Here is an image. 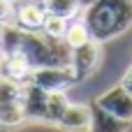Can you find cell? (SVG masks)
Returning a JSON list of instances; mask_svg holds the SVG:
<instances>
[{
	"label": "cell",
	"instance_id": "obj_16",
	"mask_svg": "<svg viewBox=\"0 0 132 132\" xmlns=\"http://www.w3.org/2000/svg\"><path fill=\"white\" fill-rule=\"evenodd\" d=\"M9 16H12V2L0 0V23H7Z\"/></svg>",
	"mask_w": 132,
	"mask_h": 132
},
{
	"label": "cell",
	"instance_id": "obj_19",
	"mask_svg": "<svg viewBox=\"0 0 132 132\" xmlns=\"http://www.w3.org/2000/svg\"><path fill=\"white\" fill-rule=\"evenodd\" d=\"M7 2H14V0H7Z\"/></svg>",
	"mask_w": 132,
	"mask_h": 132
},
{
	"label": "cell",
	"instance_id": "obj_8",
	"mask_svg": "<svg viewBox=\"0 0 132 132\" xmlns=\"http://www.w3.org/2000/svg\"><path fill=\"white\" fill-rule=\"evenodd\" d=\"M88 109H90L88 132H128L130 130V123H128V121H121V118H116L114 114L104 111L97 102H90Z\"/></svg>",
	"mask_w": 132,
	"mask_h": 132
},
{
	"label": "cell",
	"instance_id": "obj_6",
	"mask_svg": "<svg viewBox=\"0 0 132 132\" xmlns=\"http://www.w3.org/2000/svg\"><path fill=\"white\" fill-rule=\"evenodd\" d=\"M95 102H97L104 111L114 114L116 118L132 123V95L121 86V84L114 86V88H109L107 93H102Z\"/></svg>",
	"mask_w": 132,
	"mask_h": 132
},
{
	"label": "cell",
	"instance_id": "obj_18",
	"mask_svg": "<svg viewBox=\"0 0 132 132\" xmlns=\"http://www.w3.org/2000/svg\"><path fill=\"white\" fill-rule=\"evenodd\" d=\"M90 2H95V0H79V5H81V7H88Z\"/></svg>",
	"mask_w": 132,
	"mask_h": 132
},
{
	"label": "cell",
	"instance_id": "obj_9",
	"mask_svg": "<svg viewBox=\"0 0 132 132\" xmlns=\"http://www.w3.org/2000/svg\"><path fill=\"white\" fill-rule=\"evenodd\" d=\"M90 123V109L88 104H79V102H70L58 121V128L67 132H88Z\"/></svg>",
	"mask_w": 132,
	"mask_h": 132
},
{
	"label": "cell",
	"instance_id": "obj_3",
	"mask_svg": "<svg viewBox=\"0 0 132 132\" xmlns=\"http://www.w3.org/2000/svg\"><path fill=\"white\" fill-rule=\"evenodd\" d=\"M30 81L35 86H39L42 90H46V93H67L77 84V79H74V74H72V70L67 65H53V67L32 70Z\"/></svg>",
	"mask_w": 132,
	"mask_h": 132
},
{
	"label": "cell",
	"instance_id": "obj_17",
	"mask_svg": "<svg viewBox=\"0 0 132 132\" xmlns=\"http://www.w3.org/2000/svg\"><path fill=\"white\" fill-rule=\"evenodd\" d=\"M121 86H123V88H125V90H128V93L132 95V67L128 70V72H125V77H123V81H121Z\"/></svg>",
	"mask_w": 132,
	"mask_h": 132
},
{
	"label": "cell",
	"instance_id": "obj_14",
	"mask_svg": "<svg viewBox=\"0 0 132 132\" xmlns=\"http://www.w3.org/2000/svg\"><path fill=\"white\" fill-rule=\"evenodd\" d=\"M26 121L21 102H0V125L2 128H19Z\"/></svg>",
	"mask_w": 132,
	"mask_h": 132
},
{
	"label": "cell",
	"instance_id": "obj_4",
	"mask_svg": "<svg viewBox=\"0 0 132 132\" xmlns=\"http://www.w3.org/2000/svg\"><path fill=\"white\" fill-rule=\"evenodd\" d=\"M46 19V9L42 0H14L12 2V16L9 23L26 32H39L42 23Z\"/></svg>",
	"mask_w": 132,
	"mask_h": 132
},
{
	"label": "cell",
	"instance_id": "obj_10",
	"mask_svg": "<svg viewBox=\"0 0 132 132\" xmlns=\"http://www.w3.org/2000/svg\"><path fill=\"white\" fill-rule=\"evenodd\" d=\"M0 74L19 81V84H28L32 77V67L28 65V60L21 53H9V56H0Z\"/></svg>",
	"mask_w": 132,
	"mask_h": 132
},
{
	"label": "cell",
	"instance_id": "obj_12",
	"mask_svg": "<svg viewBox=\"0 0 132 132\" xmlns=\"http://www.w3.org/2000/svg\"><path fill=\"white\" fill-rule=\"evenodd\" d=\"M63 42L67 44V49H77V46H84V44L93 42V37H90V30L86 28V23L81 19H77V21H70L67 23V30H65Z\"/></svg>",
	"mask_w": 132,
	"mask_h": 132
},
{
	"label": "cell",
	"instance_id": "obj_7",
	"mask_svg": "<svg viewBox=\"0 0 132 132\" xmlns=\"http://www.w3.org/2000/svg\"><path fill=\"white\" fill-rule=\"evenodd\" d=\"M46 97L49 93L35 86L32 81L23 84L21 88V109L26 121H42L44 123V111H46Z\"/></svg>",
	"mask_w": 132,
	"mask_h": 132
},
{
	"label": "cell",
	"instance_id": "obj_13",
	"mask_svg": "<svg viewBox=\"0 0 132 132\" xmlns=\"http://www.w3.org/2000/svg\"><path fill=\"white\" fill-rule=\"evenodd\" d=\"M70 104L67 100V93H49L46 97V111H44V123H51V125H58L65 107Z\"/></svg>",
	"mask_w": 132,
	"mask_h": 132
},
{
	"label": "cell",
	"instance_id": "obj_1",
	"mask_svg": "<svg viewBox=\"0 0 132 132\" xmlns=\"http://www.w3.org/2000/svg\"><path fill=\"white\" fill-rule=\"evenodd\" d=\"M81 21L95 42L116 39L132 26V0H95L81 9Z\"/></svg>",
	"mask_w": 132,
	"mask_h": 132
},
{
	"label": "cell",
	"instance_id": "obj_20",
	"mask_svg": "<svg viewBox=\"0 0 132 132\" xmlns=\"http://www.w3.org/2000/svg\"><path fill=\"white\" fill-rule=\"evenodd\" d=\"M0 28H2V23H0Z\"/></svg>",
	"mask_w": 132,
	"mask_h": 132
},
{
	"label": "cell",
	"instance_id": "obj_11",
	"mask_svg": "<svg viewBox=\"0 0 132 132\" xmlns=\"http://www.w3.org/2000/svg\"><path fill=\"white\" fill-rule=\"evenodd\" d=\"M46 14L51 16H60V19H67V21H74L81 16V5L79 0H42Z\"/></svg>",
	"mask_w": 132,
	"mask_h": 132
},
{
	"label": "cell",
	"instance_id": "obj_5",
	"mask_svg": "<svg viewBox=\"0 0 132 132\" xmlns=\"http://www.w3.org/2000/svg\"><path fill=\"white\" fill-rule=\"evenodd\" d=\"M100 46H102V44L93 39V42H88V44H84V46L70 49V63H67V67L72 70L77 84L84 81V79H88V77L97 70L100 56H102V49H100Z\"/></svg>",
	"mask_w": 132,
	"mask_h": 132
},
{
	"label": "cell",
	"instance_id": "obj_2",
	"mask_svg": "<svg viewBox=\"0 0 132 132\" xmlns=\"http://www.w3.org/2000/svg\"><path fill=\"white\" fill-rule=\"evenodd\" d=\"M19 53L28 60L32 70L39 67H53V65H67L70 63V49L63 39H49L42 32H23Z\"/></svg>",
	"mask_w": 132,
	"mask_h": 132
},
{
	"label": "cell",
	"instance_id": "obj_15",
	"mask_svg": "<svg viewBox=\"0 0 132 132\" xmlns=\"http://www.w3.org/2000/svg\"><path fill=\"white\" fill-rule=\"evenodd\" d=\"M67 23H70L67 19L46 14V19H44L39 32H42L44 37H49V39H63V37H65V30H67Z\"/></svg>",
	"mask_w": 132,
	"mask_h": 132
}]
</instances>
